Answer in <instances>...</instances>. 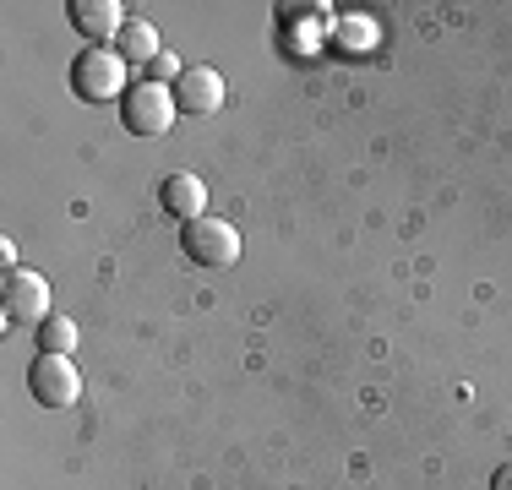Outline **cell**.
Returning <instances> with one entry per match:
<instances>
[{
    "label": "cell",
    "mask_w": 512,
    "mask_h": 490,
    "mask_svg": "<svg viewBox=\"0 0 512 490\" xmlns=\"http://www.w3.org/2000/svg\"><path fill=\"white\" fill-rule=\"evenodd\" d=\"M175 93L164 88V82H131L126 98H120V120H126L131 137H169V126H175Z\"/></svg>",
    "instance_id": "1"
},
{
    "label": "cell",
    "mask_w": 512,
    "mask_h": 490,
    "mask_svg": "<svg viewBox=\"0 0 512 490\" xmlns=\"http://www.w3.org/2000/svg\"><path fill=\"white\" fill-rule=\"evenodd\" d=\"M180 251H186V262L207 267V273H218V267H235L240 262V229L224 224V218H191L186 229H180Z\"/></svg>",
    "instance_id": "2"
},
{
    "label": "cell",
    "mask_w": 512,
    "mask_h": 490,
    "mask_svg": "<svg viewBox=\"0 0 512 490\" xmlns=\"http://www.w3.org/2000/svg\"><path fill=\"white\" fill-rule=\"evenodd\" d=\"M71 88L77 98H88V104H104V98H126V60L115 55V49H82L77 66H71Z\"/></svg>",
    "instance_id": "3"
},
{
    "label": "cell",
    "mask_w": 512,
    "mask_h": 490,
    "mask_svg": "<svg viewBox=\"0 0 512 490\" xmlns=\"http://www.w3.org/2000/svg\"><path fill=\"white\" fill-rule=\"evenodd\" d=\"M28 392L44 409H71V403L82 398L77 360H71V354H39V360L28 365Z\"/></svg>",
    "instance_id": "4"
},
{
    "label": "cell",
    "mask_w": 512,
    "mask_h": 490,
    "mask_svg": "<svg viewBox=\"0 0 512 490\" xmlns=\"http://www.w3.org/2000/svg\"><path fill=\"white\" fill-rule=\"evenodd\" d=\"M0 300H6L11 322H50V284H44V273H33V267H11Z\"/></svg>",
    "instance_id": "5"
},
{
    "label": "cell",
    "mask_w": 512,
    "mask_h": 490,
    "mask_svg": "<svg viewBox=\"0 0 512 490\" xmlns=\"http://www.w3.org/2000/svg\"><path fill=\"white\" fill-rule=\"evenodd\" d=\"M169 93H175V109H186V115H213L224 104V77L213 66H186L169 82Z\"/></svg>",
    "instance_id": "6"
},
{
    "label": "cell",
    "mask_w": 512,
    "mask_h": 490,
    "mask_svg": "<svg viewBox=\"0 0 512 490\" xmlns=\"http://www.w3.org/2000/svg\"><path fill=\"white\" fill-rule=\"evenodd\" d=\"M71 28L82 33V39H120V28H126V17H120L115 0H71Z\"/></svg>",
    "instance_id": "7"
},
{
    "label": "cell",
    "mask_w": 512,
    "mask_h": 490,
    "mask_svg": "<svg viewBox=\"0 0 512 490\" xmlns=\"http://www.w3.org/2000/svg\"><path fill=\"white\" fill-rule=\"evenodd\" d=\"M158 202H164V213H175V218H202V207H207V186L197 175H169L164 186H158Z\"/></svg>",
    "instance_id": "8"
},
{
    "label": "cell",
    "mask_w": 512,
    "mask_h": 490,
    "mask_svg": "<svg viewBox=\"0 0 512 490\" xmlns=\"http://www.w3.org/2000/svg\"><path fill=\"white\" fill-rule=\"evenodd\" d=\"M115 55L126 60V66H153L164 49H158V33H153V22H142V17H126V28H120V39H115Z\"/></svg>",
    "instance_id": "9"
},
{
    "label": "cell",
    "mask_w": 512,
    "mask_h": 490,
    "mask_svg": "<svg viewBox=\"0 0 512 490\" xmlns=\"http://www.w3.org/2000/svg\"><path fill=\"white\" fill-rule=\"evenodd\" d=\"M39 343H44V354H71L77 349V322H66V316L39 322Z\"/></svg>",
    "instance_id": "10"
},
{
    "label": "cell",
    "mask_w": 512,
    "mask_h": 490,
    "mask_svg": "<svg viewBox=\"0 0 512 490\" xmlns=\"http://www.w3.org/2000/svg\"><path fill=\"white\" fill-rule=\"evenodd\" d=\"M180 71H186V66H180V60H175V55H158V60H153V66H148V82H164V77H180Z\"/></svg>",
    "instance_id": "11"
},
{
    "label": "cell",
    "mask_w": 512,
    "mask_h": 490,
    "mask_svg": "<svg viewBox=\"0 0 512 490\" xmlns=\"http://www.w3.org/2000/svg\"><path fill=\"white\" fill-rule=\"evenodd\" d=\"M491 490H512V463H502V469L491 474Z\"/></svg>",
    "instance_id": "12"
}]
</instances>
